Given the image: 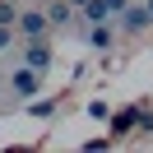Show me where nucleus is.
Masks as SVG:
<instances>
[{
	"label": "nucleus",
	"instance_id": "obj_12",
	"mask_svg": "<svg viewBox=\"0 0 153 153\" xmlns=\"http://www.w3.org/2000/svg\"><path fill=\"white\" fill-rule=\"evenodd\" d=\"M56 111V102H51V97H42V102H33V116H51Z\"/></svg>",
	"mask_w": 153,
	"mask_h": 153
},
{
	"label": "nucleus",
	"instance_id": "obj_14",
	"mask_svg": "<svg viewBox=\"0 0 153 153\" xmlns=\"http://www.w3.org/2000/svg\"><path fill=\"white\" fill-rule=\"evenodd\" d=\"M107 5H111L116 14H121V10H130V0H107Z\"/></svg>",
	"mask_w": 153,
	"mask_h": 153
},
{
	"label": "nucleus",
	"instance_id": "obj_10",
	"mask_svg": "<svg viewBox=\"0 0 153 153\" xmlns=\"http://www.w3.org/2000/svg\"><path fill=\"white\" fill-rule=\"evenodd\" d=\"M0 23L19 28V10H14V0H0Z\"/></svg>",
	"mask_w": 153,
	"mask_h": 153
},
{
	"label": "nucleus",
	"instance_id": "obj_4",
	"mask_svg": "<svg viewBox=\"0 0 153 153\" xmlns=\"http://www.w3.org/2000/svg\"><path fill=\"white\" fill-rule=\"evenodd\" d=\"M42 10H47L51 28H70V23H74V14H79V5H74V0H47Z\"/></svg>",
	"mask_w": 153,
	"mask_h": 153
},
{
	"label": "nucleus",
	"instance_id": "obj_15",
	"mask_svg": "<svg viewBox=\"0 0 153 153\" xmlns=\"http://www.w3.org/2000/svg\"><path fill=\"white\" fill-rule=\"evenodd\" d=\"M74 5H84V0H74Z\"/></svg>",
	"mask_w": 153,
	"mask_h": 153
},
{
	"label": "nucleus",
	"instance_id": "obj_1",
	"mask_svg": "<svg viewBox=\"0 0 153 153\" xmlns=\"http://www.w3.org/2000/svg\"><path fill=\"white\" fill-rule=\"evenodd\" d=\"M116 23H121V33H130V37H134V33H149V28H153V10L130 0V10H121V14H116Z\"/></svg>",
	"mask_w": 153,
	"mask_h": 153
},
{
	"label": "nucleus",
	"instance_id": "obj_11",
	"mask_svg": "<svg viewBox=\"0 0 153 153\" xmlns=\"http://www.w3.org/2000/svg\"><path fill=\"white\" fill-rule=\"evenodd\" d=\"M14 33H19V28H10V23H0V51H10V42H14Z\"/></svg>",
	"mask_w": 153,
	"mask_h": 153
},
{
	"label": "nucleus",
	"instance_id": "obj_9",
	"mask_svg": "<svg viewBox=\"0 0 153 153\" xmlns=\"http://www.w3.org/2000/svg\"><path fill=\"white\" fill-rule=\"evenodd\" d=\"M134 130L153 134V111H149V107H134Z\"/></svg>",
	"mask_w": 153,
	"mask_h": 153
},
{
	"label": "nucleus",
	"instance_id": "obj_2",
	"mask_svg": "<svg viewBox=\"0 0 153 153\" xmlns=\"http://www.w3.org/2000/svg\"><path fill=\"white\" fill-rule=\"evenodd\" d=\"M47 28H51L47 10H28V14H19V37H23V42H42V37H47Z\"/></svg>",
	"mask_w": 153,
	"mask_h": 153
},
{
	"label": "nucleus",
	"instance_id": "obj_5",
	"mask_svg": "<svg viewBox=\"0 0 153 153\" xmlns=\"http://www.w3.org/2000/svg\"><path fill=\"white\" fill-rule=\"evenodd\" d=\"M79 14H84V23H111V19H116V10L107 5V0H84Z\"/></svg>",
	"mask_w": 153,
	"mask_h": 153
},
{
	"label": "nucleus",
	"instance_id": "obj_3",
	"mask_svg": "<svg viewBox=\"0 0 153 153\" xmlns=\"http://www.w3.org/2000/svg\"><path fill=\"white\" fill-rule=\"evenodd\" d=\"M42 70H33V65H19V70H14V74H10V88H14V93H19V97H33V93H37V88H42Z\"/></svg>",
	"mask_w": 153,
	"mask_h": 153
},
{
	"label": "nucleus",
	"instance_id": "obj_8",
	"mask_svg": "<svg viewBox=\"0 0 153 153\" xmlns=\"http://www.w3.org/2000/svg\"><path fill=\"white\" fill-rule=\"evenodd\" d=\"M130 130H134V107H130V111H116V116H111V134H116V139H125Z\"/></svg>",
	"mask_w": 153,
	"mask_h": 153
},
{
	"label": "nucleus",
	"instance_id": "obj_7",
	"mask_svg": "<svg viewBox=\"0 0 153 153\" xmlns=\"http://www.w3.org/2000/svg\"><path fill=\"white\" fill-rule=\"evenodd\" d=\"M88 42H93L97 51H107L116 42V28H111V23H88Z\"/></svg>",
	"mask_w": 153,
	"mask_h": 153
},
{
	"label": "nucleus",
	"instance_id": "obj_17",
	"mask_svg": "<svg viewBox=\"0 0 153 153\" xmlns=\"http://www.w3.org/2000/svg\"><path fill=\"white\" fill-rule=\"evenodd\" d=\"M149 10H153V0H149Z\"/></svg>",
	"mask_w": 153,
	"mask_h": 153
},
{
	"label": "nucleus",
	"instance_id": "obj_16",
	"mask_svg": "<svg viewBox=\"0 0 153 153\" xmlns=\"http://www.w3.org/2000/svg\"><path fill=\"white\" fill-rule=\"evenodd\" d=\"M37 5H47V0H37Z\"/></svg>",
	"mask_w": 153,
	"mask_h": 153
},
{
	"label": "nucleus",
	"instance_id": "obj_13",
	"mask_svg": "<svg viewBox=\"0 0 153 153\" xmlns=\"http://www.w3.org/2000/svg\"><path fill=\"white\" fill-rule=\"evenodd\" d=\"M88 116H93V121H107V116H111V107H107V102H93V107H88Z\"/></svg>",
	"mask_w": 153,
	"mask_h": 153
},
{
	"label": "nucleus",
	"instance_id": "obj_6",
	"mask_svg": "<svg viewBox=\"0 0 153 153\" xmlns=\"http://www.w3.org/2000/svg\"><path fill=\"white\" fill-rule=\"evenodd\" d=\"M23 65L47 70V65H51V47H47V42H28V47H23Z\"/></svg>",
	"mask_w": 153,
	"mask_h": 153
}]
</instances>
